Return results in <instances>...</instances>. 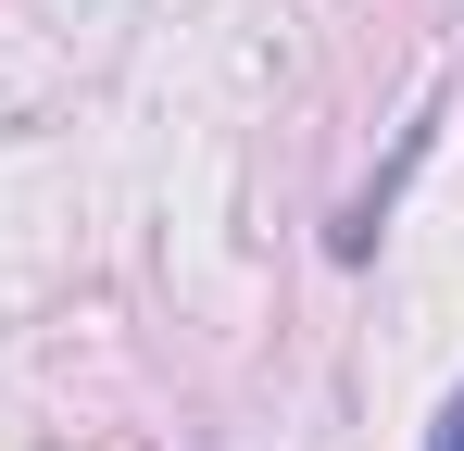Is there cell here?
<instances>
[{"instance_id":"6da1fadb","label":"cell","mask_w":464,"mask_h":451,"mask_svg":"<svg viewBox=\"0 0 464 451\" xmlns=\"http://www.w3.org/2000/svg\"><path fill=\"white\" fill-rule=\"evenodd\" d=\"M427 451H464V389H452V414H440V439H427Z\"/></svg>"}]
</instances>
